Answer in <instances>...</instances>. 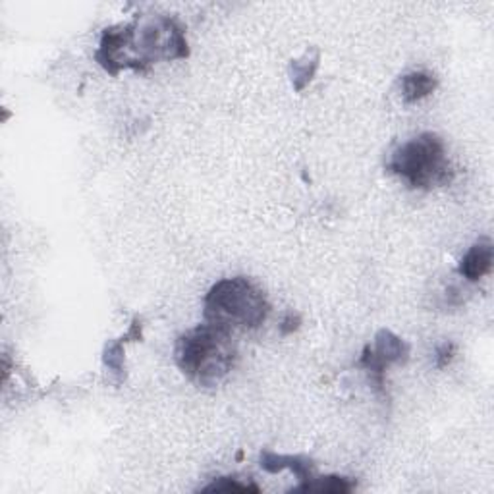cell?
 <instances>
[{
  "label": "cell",
  "mask_w": 494,
  "mask_h": 494,
  "mask_svg": "<svg viewBox=\"0 0 494 494\" xmlns=\"http://www.w3.org/2000/svg\"><path fill=\"white\" fill-rule=\"evenodd\" d=\"M190 57L186 31L171 16H154L146 22L110 25L101 35L95 53L99 66L110 75L122 70L147 72L159 60Z\"/></svg>",
  "instance_id": "obj_1"
},
{
  "label": "cell",
  "mask_w": 494,
  "mask_h": 494,
  "mask_svg": "<svg viewBox=\"0 0 494 494\" xmlns=\"http://www.w3.org/2000/svg\"><path fill=\"white\" fill-rule=\"evenodd\" d=\"M174 359L191 383L215 388L236 366L238 346L232 332L205 322L178 338Z\"/></svg>",
  "instance_id": "obj_2"
},
{
  "label": "cell",
  "mask_w": 494,
  "mask_h": 494,
  "mask_svg": "<svg viewBox=\"0 0 494 494\" xmlns=\"http://www.w3.org/2000/svg\"><path fill=\"white\" fill-rule=\"evenodd\" d=\"M270 313L265 292L245 277L218 280L203 300L205 322L228 332L255 331Z\"/></svg>",
  "instance_id": "obj_3"
},
{
  "label": "cell",
  "mask_w": 494,
  "mask_h": 494,
  "mask_svg": "<svg viewBox=\"0 0 494 494\" xmlns=\"http://www.w3.org/2000/svg\"><path fill=\"white\" fill-rule=\"evenodd\" d=\"M386 171L408 181L413 190H433L452 184L454 168L438 134L423 132L390 154Z\"/></svg>",
  "instance_id": "obj_4"
},
{
  "label": "cell",
  "mask_w": 494,
  "mask_h": 494,
  "mask_svg": "<svg viewBox=\"0 0 494 494\" xmlns=\"http://www.w3.org/2000/svg\"><path fill=\"white\" fill-rule=\"evenodd\" d=\"M410 344L401 340L393 331L381 329L375 336L373 346L363 348L357 367L366 369L371 376L375 388L386 396V369L394 363H406L410 359Z\"/></svg>",
  "instance_id": "obj_5"
},
{
  "label": "cell",
  "mask_w": 494,
  "mask_h": 494,
  "mask_svg": "<svg viewBox=\"0 0 494 494\" xmlns=\"http://www.w3.org/2000/svg\"><path fill=\"white\" fill-rule=\"evenodd\" d=\"M259 465L267 473H280L284 470H290L300 483L315 477V463L305 456H290V454H277L270 450H263L259 454Z\"/></svg>",
  "instance_id": "obj_6"
},
{
  "label": "cell",
  "mask_w": 494,
  "mask_h": 494,
  "mask_svg": "<svg viewBox=\"0 0 494 494\" xmlns=\"http://www.w3.org/2000/svg\"><path fill=\"white\" fill-rule=\"evenodd\" d=\"M492 269V242L490 238H479L462 257L458 272L470 282H479Z\"/></svg>",
  "instance_id": "obj_7"
},
{
  "label": "cell",
  "mask_w": 494,
  "mask_h": 494,
  "mask_svg": "<svg viewBox=\"0 0 494 494\" xmlns=\"http://www.w3.org/2000/svg\"><path fill=\"white\" fill-rule=\"evenodd\" d=\"M437 87H438V80L428 72H410L406 75H401L400 80L401 99H404L408 105L428 97Z\"/></svg>",
  "instance_id": "obj_8"
},
{
  "label": "cell",
  "mask_w": 494,
  "mask_h": 494,
  "mask_svg": "<svg viewBox=\"0 0 494 494\" xmlns=\"http://www.w3.org/2000/svg\"><path fill=\"white\" fill-rule=\"evenodd\" d=\"M356 489V481L340 475H327V477H313L304 481L292 492H319V494H348Z\"/></svg>",
  "instance_id": "obj_9"
},
{
  "label": "cell",
  "mask_w": 494,
  "mask_h": 494,
  "mask_svg": "<svg viewBox=\"0 0 494 494\" xmlns=\"http://www.w3.org/2000/svg\"><path fill=\"white\" fill-rule=\"evenodd\" d=\"M319 62H321V55L317 49H311L302 58L290 62L288 72L296 91H304L309 85V82L313 80V75L319 68Z\"/></svg>",
  "instance_id": "obj_10"
},
{
  "label": "cell",
  "mask_w": 494,
  "mask_h": 494,
  "mask_svg": "<svg viewBox=\"0 0 494 494\" xmlns=\"http://www.w3.org/2000/svg\"><path fill=\"white\" fill-rule=\"evenodd\" d=\"M124 344L126 340H110L107 342L105 349H102V363L105 367L110 369L116 376H119V383L126 379V354H124Z\"/></svg>",
  "instance_id": "obj_11"
},
{
  "label": "cell",
  "mask_w": 494,
  "mask_h": 494,
  "mask_svg": "<svg viewBox=\"0 0 494 494\" xmlns=\"http://www.w3.org/2000/svg\"><path fill=\"white\" fill-rule=\"evenodd\" d=\"M203 492H255L259 494V489L253 481H240L238 477H218L211 485L203 487Z\"/></svg>",
  "instance_id": "obj_12"
},
{
  "label": "cell",
  "mask_w": 494,
  "mask_h": 494,
  "mask_svg": "<svg viewBox=\"0 0 494 494\" xmlns=\"http://www.w3.org/2000/svg\"><path fill=\"white\" fill-rule=\"evenodd\" d=\"M454 356H456V344L450 342V340L442 342V344L437 348V356H435V359H437V367H438V369L448 367L450 363H452V359H454Z\"/></svg>",
  "instance_id": "obj_13"
},
{
  "label": "cell",
  "mask_w": 494,
  "mask_h": 494,
  "mask_svg": "<svg viewBox=\"0 0 494 494\" xmlns=\"http://www.w3.org/2000/svg\"><path fill=\"white\" fill-rule=\"evenodd\" d=\"M300 324H302V317L294 313V311H288V313H286L282 324H280V332L284 336H288V334H294L297 329H300Z\"/></svg>",
  "instance_id": "obj_14"
}]
</instances>
